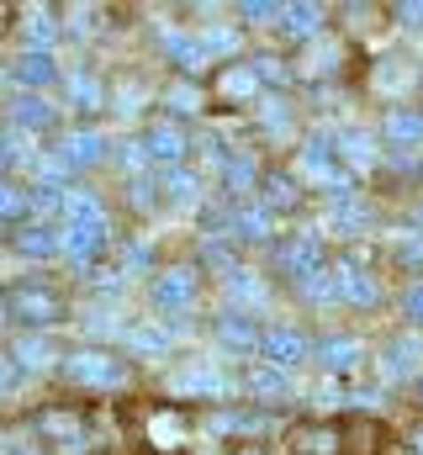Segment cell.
Here are the masks:
<instances>
[{"instance_id":"43","label":"cell","mask_w":423,"mask_h":455,"mask_svg":"<svg viewBox=\"0 0 423 455\" xmlns=\"http://www.w3.org/2000/svg\"><path fill=\"white\" fill-rule=\"evenodd\" d=\"M27 207H32V202H27V196H21L16 186H5V180H0V223H16V218H21Z\"/></svg>"},{"instance_id":"14","label":"cell","mask_w":423,"mask_h":455,"mask_svg":"<svg viewBox=\"0 0 423 455\" xmlns=\"http://www.w3.org/2000/svg\"><path fill=\"white\" fill-rule=\"evenodd\" d=\"M317 360H323V371H333V376H349V371H360V360H365V344L360 339H323L317 344Z\"/></svg>"},{"instance_id":"54","label":"cell","mask_w":423,"mask_h":455,"mask_svg":"<svg viewBox=\"0 0 423 455\" xmlns=\"http://www.w3.org/2000/svg\"><path fill=\"white\" fill-rule=\"evenodd\" d=\"M138 101H143V85H122V91H116V112L122 116L138 112Z\"/></svg>"},{"instance_id":"37","label":"cell","mask_w":423,"mask_h":455,"mask_svg":"<svg viewBox=\"0 0 423 455\" xmlns=\"http://www.w3.org/2000/svg\"><path fill=\"white\" fill-rule=\"evenodd\" d=\"M265 207L275 212V207H297V180L291 175H270L265 180Z\"/></svg>"},{"instance_id":"47","label":"cell","mask_w":423,"mask_h":455,"mask_svg":"<svg viewBox=\"0 0 423 455\" xmlns=\"http://www.w3.org/2000/svg\"><path fill=\"white\" fill-rule=\"evenodd\" d=\"M254 75L270 80V85H286V80H291V69H286L281 59H254Z\"/></svg>"},{"instance_id":"5","label":"cell","mask_w":423,"mask_h":455,"mask_svg":"<svg viewBox=\"0 0 423 455\" xmlns=\"http://www.w3.org/2000/svg\"><path fill=\"white\" fill-rule=\"evenodd\" d=\"M5 313L21 318V323H43L48 329L59 318V297L43 291V286H16V291H5Z\"/></svg>"},{"instance_id":"39","label":"cell","mask_w":423,"mask_h":455,"mask_svg":"<svg viewBox=\"0 0 423 455\" xmlns=\"http://www.w3.org/2000/svg\"><path fill=\"white\" fill-rule=\"evenodd\" d=\"M365 223H371V218H365V207H355V202L333 207V218H328V228H333V233H360Z\"/></svg>"},{"instance_id":"26","label":"cell","mask_w":423,"mask_h":455,"mask_svg":"<svg viewBox=\"0 0 423 455\" xmlns=\"http://www.w3.org/2000/svg\"><path fill=\"white\" fill-rule=\"evenodd\" d=\"M164 196H170V207H196L202 202V180L191 170H164Z\"/></svg>"},{"instance_id":"61","label":"cell","mask_w":423,"mask_h":455,"mask_svg":"<svg viewBox=\"0 0 423 455\" xmlns=\"http://www.w3.org/2000/svg\"><path fill=\"white\" fill-rule=\"evenodd\" d=\"M419 228H423V207H419Z\"/></svg>"},{"instance_id":"35","label":"cell","mask_w":423,"mask_h":455,"mask_svg":"<svg viewBox=\"0 0 423 455\" xmlns=\"http://www.w3.org/2000/svg\"><path fill=\"white\" fill-rule=\"evenodd\" d=\"M69 96H75V107L91 112V107H101V80L85 75V69H75V75H69Z\"/></svg>"},{"instance_id":"20","label":"cell","mask_w":423,"mask_h":455,"mask_svg":"<svg viewBox=\"0 0 423 455\" xmlns=\"http://www.w3.org/2000/svg\"><path fill=\"white\" fill-rule=\"evenodd\" d=\"M281 32L297 37V43H313L323 32V5H286L281 11Z\"/></svg>"},{"instance_id":"52","label":"cell","mask_w":423,"mask_h":455,"mask_svg":"<svg viewBox=\"0 0 423 455\" xmlns=\"http://www.w3.org/2000/svg\"><path fill=\"white\" fill-rule=\"evenodd\" d=\"M397 21H403L408 32H423V0H403V5H397Z\"/></svg>"},{"instance_id":"50","label":"cell","mask_w":423,"mask_h":455,"mask_svg":"<svg viewBox=\"0 0 423 455\" xmlns=\"http://www.w3.org/2000/svg\"><path fill=\"white\" fill-rule=\"evenodd\" d=\"M333 64H339V48H333V43H317V48H313V64H307V69H313V75H328Z\"/></svg>"},{"instance_id":"23","label":"cell","mask_w":423,"mask_h":455,"mask_svg":"<svg viewBox=\"0 0 423 455\" xmlns=\"http://www.w3.org/2000/svg\"><path fill=\"white\" fill-rule=\"evenodd\" d=\"M16 254H27V259L64 254V233H53V228H27V233H16Z\"/></svg>"},{"instance_id":"17","label":"cell","mask_w":423,"mask_h":455,"mask_svg":"<svg viewBox=\"0 0 423 455\" xmlns=\"http://www.w3.org/2000/svg\"><path fill=\"white\" fill-rule=\"evenodd\" d=\"M59 75V64H53V53H37V48H27L21 59H16V69H11V80H21L27 91H37L43 96V85Z\"/></svg>"},{"instance_id":"7","label":"cell","mask_w":423,"mask_h":455,"mask_svg":"<svg viewBox=\"0 0 423 455\" xmlns=\"http://www.w3.org/2000/svg\"><path fill=\"white\" fill-rule=\"evenodd\" d=\"M111 228L106 223H69L64 228V259L69 265H96V254L106 249Z\"/></svg>"},{"instance_id":"3","label":"cell","mask_w":423,"mask_h":455,"mask_svg":"<svg viewBox=\"0 0 423 455\" xmlns=\"http://www.w3.org/2000/svg\"><path fill=\"white\" fill-rule=\"evenodd\" d=\"M196 302V270L175 265V270H159L154 275V307L164 318H186V307Z\"/></svg>"},{"instance_id":"63","label":"cell","mask_w":423,"mask_h":455,"mask_svg":"<svg viewBox=\"0 0 423 455\" xmlns=\"http://www.w3.org/2000/svg\"><path fill=\"white\" fill-rule=\"evenodd\" d=\"M207 455H217V451H207Z\"/></svg>"},{"instance_id":"10","label":"cell","mask_w":423,"mask_h":455,"mask_svg":"<svg viewBox=\"0 0 423 455\" xmlns=\"http://www.w3.org/2000/svg\"><path fill=\"white\" fill-rule=\"evenodd\" d=\"M281 265H286V275H297V286L313 281L317 270H328V265H323V243H317L313 233H302L297 243H286V249H281Z\"/></svg>"},{"instance_id":"13","label":"cell","mask_w":423,"mask_h":455,"mask_svg":"<svg viewBox=\"0 0 423 455\" xmlns=\"http://www.w3.org/2000/svg\"><path fill=\"white\" fill-rule=\"evenodd\" d=\"M143 148H148V159H154V164H164V170H180V154H186V138H180V127H170V122H159V127H148V138H143Z\"/></svg>"},{"instance_id":"51","label":"cell","mask_w":423,"mask_h":455,"mask_svg":"<svg viewBox=\"0 0 423 455\" xmlns=\"http://www.w3.org/2000/svg\"><path fill=\"white\" fill-rule=\"evenodd\" d=\"M238 11H243V16H249V21H270V16H281V11H286V5H270V0H243V5H238Z\"/></svg>"},{"instance_id":"18","label":"cell","mask_w":423,"mask_h":455,"mask_svg":"<svg viewBox=\"0 0 423 455\" xmlns=\"http://www.w3.org/2000/svg\"><path fill=\"white\" fill-rule=\"evenodd\" d=\"M159 37H164V48L175 53V64H180L186 75H196V69H207V59H212V53L202 48V37H186V32H175V27H164Z\"/></svg>"},{"instance_id":"56","label":"cell","mask_w":423,"mask_h":455,"mask_svg":"<svg viewBox=\"0 0 423 455\" xmlns=\"http://www.w3.org/2000/svg\"><path fill=\"white\" fill-rule=\"evenodd\" d=\"M16 376H21L16 355H0V392H11V387H16Z\"/></svg>"},{"instance_id":"24","label":"cell","mask_w":423,"mask_h":455,"mask_svg":"<svg viewBox=\"0 0 423 455\" xmlns=\"http://www.w3.org/2000/svg\"><path fill=\"white\" fill-rule=\"evenodd\" d=\"M387 138H392V148H408V143H423V112H408V107H392V112H387Z\"/></svg>"},{"instance_id":"42","label":"cell","mask_w":423,"mask_h":455,"mask_svg":"<svg viewBox=\"0 0 423 455\" xmlns=\"http://www.w3.org/2000/svg\"><path fill=\"white\" fill-rule=\"evenodd\" d=\"M64 196H69L64 186H48V180H37V191H32V207H37V212H64Z\"/></svg>"},{"instance_id":"8","label":"cell","mask_w":423,"mask_h":455,"mask_svg":"<svg viewBox=\"0 0 423 455\" xmlns=\"http://www.w3.org/2000/svg\"><path fill=\"white\" fill-rule=\"evenodd\" d=\"M333 275H339V302H355V307H376L381 302V281L365 265H333Z\"/></svg>"},{"instance_id":"29","label":"cell","mask_w":423,"mask_h":455,"mask_svg":"<svg viewBox=\"0 0 423 455\" xmlns=\"http://www.w3.org/2000/svg\"><path fill=\"white\" fill-rule=\"evenodd\" d=\"M16 164H37L32 159V132H21V127L0 132V170H16Z\"/></svg>"},{"instance_id":"27","label":"cell","mask_w":423,"mask_h":455,"mask_svg":"<svg viewBox=\"0 0 423 455\" xmlns=\"http://www.w3.org/2000/svg\"><path fill=\"white\" fill-rule=\"evenodd\" d=\"M11 355H16V365H21V371H48V365L59 360V355H53V344L43 339V334L16 339V349H11Z\"/></svg>"},{"instance_id":"44","label":"cell","mask_w":423,"mask_h":455,"mask_svg":"<svg viewBox=\"0 0 423 455\" xmlns=\"http://www.w3.org/2000/svg\"><path fill=\"white\" fill-rule=\"evenodd\" d=\"M202 48H207V53H233V48H238V32H233V27H207V32H202Z\"/></svg>"},{"instance_id":"60","label":"cell","mask_w":423,"mask_h":455,"mask_svg":"<svg viewBox=\"0 0 423 455\" xmlns=\"http://www.w3.org/2000/svg\"><path fill=\"white\" fill-rule=\"evenodd\" d=\"M413 451H419V455H423V429H419V435H413Z\"/></svg>"},{"instance_id":"19","label":"cell","mask_w":423,"mask_h":455,"mask_svg":"<svg viewBox=\"0 0 423 455\" xmlns=\"http://www.w3.org/2000/svg\"><path fill=\"white\" fill-rule=\"evenodd\" d=\"M43 440H53L59 451L80 455V451H85V424H80V419H69V413H48V419H43Z\"/></svg>"},{"instance_id":"58","label":"cell","mask_w":423,"mask_h":455,"mask_svg":"<svg viewBox=\"0 0 423 455\" xmlns=\"http://www.w3.org/2000/svg\"><path fill=\"white\" fill-rule=\"evenodd\" d=\"M96 21H101V11H75L69 27H75V32H96Z\"/></svg>"},{"instance_id":"32","label":"cell","mask_w":423,"mask_h":455,"mask_svg":"<svg viewBox=\"0 0 423 455\" xmlns=\"http://www.w3.org/2000/svg\"><path fill=\"white\" fill-rule=\"evenodd\" d=\"M53 37H59V16H53V11H32V16H27V43H32L37 53H48Z\"/></svg>"},{"instance_id":"49","label":"cell","mask_w":423,"mask_h":455,"mask_svg":"<svg viewBox=\"0 0 423 455\" xmlns=\"http://www.w3.org/2000/svg\"><path fill=\"white\" fill-rule=\"evenodd\" d=\"M202 259L217 265V270H233V254H227V243H222V238H207V243H202Z\"/></svg>"},{"instance_id":"46","label":"cell","mask_w":423,"mask_h":455,"mask_svg":"<svg viewBox=\"0 0 423 455\" xmlns=\"http://www.w3.org/2000/svg\"><path fill=\"white\" fill-rule=\"evenodd\" d=\"M392 243H397V254H403V259H413V265L423 259V233H419V228H408V233H397Z\"/></svg>"},{"instance_id":"53","label":"cell","mask_w":423,"mask_h":455,"mask_svg":"<svg viewBox=\"0 0 423 455\" xmlns=\"http://www.w3.org/2000/svg\"><path fill=\"white\" fill-rule=\"evenodd\" d=\"M403 313H408L413 323H423V281H413V286L403 291Z\"/></svg>"},{"instance_id":"57","label":"cell","mask_w":423,"mask_h":455,"mask_svg":"<svg viewBox=\"0 0 423 455\" xmlns=\"http://www.w3.org/2000/svg\"><path fill=\"white\" fill-rule=\"evenodd\" d=\"M132 202H138V207H154V180L138 175V180H132Z\"/></svg>"},{"instance_id":"12","label":"cell","mask_w":423,"mask_h":455,"mask_svg":"<svg viewBox=\"0 0 423 455\" xmlns=\"http://www.w3.org/2000/svg\"><path fill=\"white\" fill-rule=\"evenodd\" d=\"M106 132H96V127H80V132H69L64 143H59V159L64 164H101L106 159Z\"/></svg>"},{"instance_id":"48","label":"cell","mask_w":423,"mask_h":455,"mask_svg":"<svg viewBox=\"0 0 423 455\" xmlns=\"http://www.w3.org/2000/svg\"><path fill=\"white\" fill-rule=\"evenodd\" d=\"M148 259H154V249H148V243H132V249L122 254V275H138V270H148Z\"/></svg>"},{"instance_id":"38","label":"cell","mask_w":423,"mask_h":455,"mask_svg":"<svg viewBox=\"0 0 423 455\" xmlns=\"http://www.w3.org/2000/svg\"><path fill=\"white\" fill-rule=\"evenodd\" d=\"M302 297L307 302H339V275L333 270H317L313 281H302Z\"/></svg>"},{"instance_id":"16","label":"cell","mask_w":423,"mask_h":455,"mask_svg":"<svg viewBox=\"0 0 423 455\" xmlns=\"http://www.w3.org/2000/svg\"><path fill=\"white\" fill-rule=\"evenodd\" d=\"M53 101L48 96H37V91H27V96H16L11 101V127H21V132H37V127H48L53 122Z\"/></svg>"},{"instance_id":"62","label":"cell","mask_w":423,"mask_h":455,"mask_svg":"<svg viewBox=\"0 0 423 455\" xmlns=\"http://www.w3.org/2000/svg\"><path fill=\"white\" fill-rule=\"evenodd\" d=\"M21 455H37V451H21Z\"/></svg>"},{"instance_id":"33","label":"cell","mask_w":423,"mask_h":455,"mask_svg":"<svg viewBox=\"0 0 423 455\" xmlns=\"http://www.w3.org/2000/svg\"><path fill=\"white\" fill-rule=\"evenodd\" d=\"M80 329H85V334H96V339H111V334L122 339V334H127V323H116V313H111V307H85Z\"/></svg>"},{"instance_id":"11","label":"cell","mask_w":423,"mask_h":455,"mask_svg":"<svg viewBox=\"0 0 423 455\" xmlns=\"http://www.w3.org/2000/svg\"><path fill=\"white\" fill-rule=\"evenodd\" d=\"M122 344H127L132 355H143V360H164V355H170V344H175V334H170L164 323H127Z\"/></svg>"},{"instance_id":"31","label":"cell","mask_w":423,"mask_h":455,"mask_svg":"<svg viewBox=\"0 0 423 455\" xmlns=\"http://www.w3.org/2000/svg\"><path fill=\"white\" fill-rule=\"evenodd\" d=\"M413 85V69L403 64V59H381L376 64V91H387V96H403Z\"/></svg>"},{"instance_id":"28","label":"cell","mask_w":423,"mask_h":455,"mask_svg":"<svg viewBox=\"0 0 423 455\" xmlns=\"http://www.w3.org/2000/svg\"><path fill=\"white\" fill-rule=\"evenodd\" d=\"M270 207H265V202H259V207H243V212H233V233H238V238H249V243H265V238H270Z\"/></svg>"},{"instance_id":"55","label":"cell","mask_w":423,"mask_h":455,"mask_svg":"<svg viewBox=\"0 0 423 455\" xmlns=\"http://www.w3.org/2000/svg\"><path fill=\"white\" fill-rule=\"evenodd\" d=\"M116 159H122L127 170H143V159H148V148H143V143H122V154H116Z\"/></svg>"},{"instance_id":"45","label":"cell","mask_w":423,"mask_h":455,"mask_svg":"<svg viewBox=\"0 0 423 455\" xmlns=\"http://www.w3.org/2000/svg\"><path fill=\"white\" fill-rule=\"evenodd\" d=\"M259 122H265L270 132H286V101H281V96H265V101H259Z\"/></svg>"},{"instance_id":"40","label":"cell","mask_w":423,"mask_h":455,"mask_svg":"<svg viewBox=\"0 0 423 455\" xmlns=\"http://www.w3.org/2000/svg\"><path fill=\"white\" fill-rule=\"evenodd\" d=\"M170 112H180V116L202 112V91H196L191 80H180V85H170Z\"/></svg>"},{"instance_id":"21","label":"cell","mask_w":423,"mask_h":455,"mask_svg":"<svg viewBox=\"0 0 423 455\" xmlns=\"http://www.w3.org/2000/svg\"><path fill=\"white\" fill-rule=\"evenodd\" d=\"M217 339L227 344V349H259V329H254V318L249 313H227V318H217Z\"/></svg>"},{"instance_id":"22","label":"cell","mask_w":423,"mask_h":455,"mask_svg":"<svg viewBox=\"0 0 423 455\" xmlns=\"http://www.w3.org/2000/svg\"><path fill=\"white\" fill-rule=\"evenodd\" d=\"M339 154L355 164V170H371L376 159H381V148H376V138L371 132H360V127H349V132H339Z\"/></svg>"},{"instance_id":"2","label":"cell","mask_w":423,"mask_h":455,"mask_svg":"<svg viewBox=\"0 0 423 455\" xmlns=\"http://www.w3.org/2000/svg\"><path fill=\"white\" fill-rule=\"evenodd\" d=\"M64 376H69L75 387H101V392L127 387V365L111 360V355H101V349H75V355L64 360Z\"/></svg>"},{"instance_id":"59","label":"cell","mask_w":423,"mask_h":455,"mask_svg":"<svg viewBox=\"0 0 423 455\" xmlns=\"http://www.w3.org/2000/svg\"><path fill=\"white\" fill-rule=\"evenodd\" d=\"M349 403H360V408H381V392L365 387V392H349Z\"/></svg>"},{"instance_id":"25","label":"cell","mask_w":423,"mask_h":455,"mask_svg":"<svg viewBox=\"0 0 423 455\" xmlns=\"http://www.w3.org/2000/svg\"><path fill=\"white\" fill-rule=\"evenodd\" d=\"M217 91H222L227 101H254V96H259V75H254V64H238V69H227V75L217 80Z\"/></svg>"},{"instance_id":"1","label":"cell","mask_w":423,"mask_h":455,"mask_svg":"<svg viewBox=\"0 0 423 455\" xmlns=\"http://www.w3.org/2000/svg\"><path fill=\"white\" fill-rule=\"evenodd\" d=\"M164 387H170L175 397H227V392H233V376H227L217 360H191V365L170 371Z\"/></svg>"},{"instance_id":"36","label":"cell","mask_w":423,"mask_h":455,"mask_svg":"<svg viewBox=\"0 0 423 455\" xmlns=\"http://www.w3.org/2000/svg\"><path fill=\"white\" fill-rule=\"evenodd\" d=\"M222 186H227V191H249V186H254V159H249V154H233V159L222 164Z\"/></svg>"},{"instance_id":"30","label":"cell","mask_w":423,"mask_h":455,"mask_svg":"<svg viewBox=\"0 0 423 455\" xmlns=\"http://www.w3.org/2000/svg\"><path fill=\"white\" fill-rule=\"evenodd\" d=\"M249 392H254V397H286V392H291V376L275 371V365H254V371H249Z\"/></svg>"},{"instance_id":"9","label":"cell","mask_w":423,"mask_h":455,"mask_svg":"<svg viewBox=\"0 0 423 455\" xmlns=\"http://www.w3.org/2000/svg\"><path fill=\"white\" fill-rule=\"evenodd\" d=\"M333 143H339V138H328V132H313V138L302 143V154H297V170H302L307 180H317V186H328V180L339 175V170H333V154H339Z\"/></svg>"},{"instance_id":"41","label":"cell","mask_w":423,"mask_h":455,"mask_svg":"<svg viewBox=\"0 0 423 455\" xmlns=\"http://www.w3.org/2000/svg\"><path fill=\"white\" fill-rule=\"evenodd\" d=\"M148 435H154V445H180V440H186V424L170 419V413H159V419L148 424Z\"/></svg>"},{"instance_id":"64","label":"cell","mask_w":423,"mask_h":455,"mask_svg":"<svg viewBox=\"0 0 423 455\" xmlns=\"http://www.w3.org/2000/svg\"><path fill=\"white\" fill-rule=\"evenodd\" d=\"M249 455H254V451H249Z\"/></svg>"},{"instance_id":"6","label":"cell","mask_w":423,"mask_h":455,"mask_svg":"<svg viewBox=\"0 0 423 455\" xmlns=\"http://www.w3.org/2000/svg\"><path fill=\"white\" fill-rule=\"evenodd\" d=\"M259 355H265V365H275V371H286V376H291V365H302V360H307V339H302L297 329H265Z\"/></svg>"},{"instance_id":"34","label":"cell","mask_w":423,"mask_h":455,"mask_svg":"<svg viewBox=\"0 0 423 455\" xmlns=\"http://www.w3.org/2000/svg\"><path fill=\"white\" fill-rule=\"evenodd\" d=\"M64 212H69V223H106L101 202H96L91 191H69V196H64Z\"/></svg>"},{"instance_id":"15","label":"cell","mask_w":423,"mask_h":455,"mask_svg":"<svg viewBox=\"0 0 423 455\" xmlns=\"http://www.w3.org/2000/svg\"><path fill=\"white\" fill-rule=\"evenodd\" d=\"M222 286H227V297H233V307H238V313H249V307H265V297H270V291H265V281H259L254 270H243V265H233Z\"/></svg>"},{"instance_id":"4","label":"cell","mask_w":423,"mask_h":455,"mask_svg":"<svg viewBox=\"0 0 423 455\" xmlns=\"http://www.w3.org/2000/svg\"><path fill=\"white\" fill-rule=\"evenodd\" d=\"M423 371V334H397L381 349V376L387 381H413Z\"/></svg>"}]
</instances>
